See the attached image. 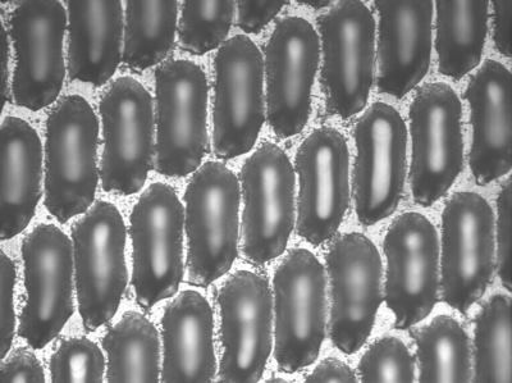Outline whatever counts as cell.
Returning a JSON list of instances; mask_svg holds the SVG:
<instances>
[{
  "instance_id": "cell-1",
  "label": "cell",
  "mask_w": 512,
  "mask_h": 383,
  "mask_svg": "<svg viewBox=\"0 0 512 383\" xmlns=\"http://www.w3.org/2000/svg\"><path fill=\"white\" fill-rule=\"evenodd\" d=\"M99 120L81 95L50 111L45 129V208L66 223L93 207L100 177Z\"/></svg>"
},
{
  "instance_id": "cell-2",
  "label": "cell",
  "mask_w": 512,
  "mask_h": 383,
  "mask_svg": "<svg viewBox=\"0 0 512 383\" xmlns=\"http://www.w3.org/2000/svg\"><path fill=\"white\" fill-rule=\"evenodd\" d=\"M240 180L223 162L194 172L185 193L187 280L208 287L227 275L239 248Z\"/></svg>"
},
{
  "instance_id": "cell-3",
  "label": "cell",
  "mask_w": 512,
  "mask_h": 383,
  "mask_svg": "<svg viewBox=\"0 0 512 383\" xmlns=\"http://www.w3.org/2000/svg\"><path fill=\"white\" fill-rule=\"evenodd\" d=\"M320 40V88L327 111L341 120L368 106L377 57V24L359 0L333 3L317 20Z\"/></svg>"
},
{
  "instance_id": "cell-4",
  "label": "cell",
  "mask_w": 512,
  "mask_h": 383,
  "mask_svg": "<svg viewBox=\"0 0 512 383\" xmlns=\"http://www.w3.org/2000/svg\"><path fill=\"white\" fill-rule=\"evenodd\" d=\"M274 355L281 372L312 366L327 335V273L317 255L291 249L273 277Z\"/></svg>"
},
{
  "instance_id": "cell-5",
  "label": "cell",
  "mask_w": 512,
  "mask_h": 383,
  "mask_svg": "<svg viewBox=\"0 0 512 383\" xmlns=\"http://www.w3.org/2000/svg\"><path fill=\"white\" fill-rule=\"evenodd\" d=\"M409 121L411 195L429 208L464 170L463 104L446 82H429L416 91Z\"/></svg>"
},
{
  "instance_id": "cell-6",
  "label": "cell",
  "mask_w": 512,
  "mask_h": 383,
  "mask_svg": "<svg viewBox=\"0 0 512 383\" xmlns=\"http://www.w3.org/2000/svg\"><path fill=\"white\" fill-rule=\"evenodd\" d=\"M241 252L262 267L286 252L296 225V172L285 150L264 141L242 164Z\"/></svg>"
},
{
  "instance_id": "cell-7",
  "label": "cell",
  "mask_w": 512,
  "mask_h": 383,
  "mask_svg": "<svg viewBox=\"0 0 512 383\" xmlns=\"http://www.w3.org/2000/svg\"><path fill=\"white\" fill-rule=\"evenodd\" d=\"M77 303L86 331L116 316L126 293L127 231L116 205L98 200L72 225Z\"/></svg>"
},
{
  "instance_id": "cell-8",
  "label": "cell",
  "mask_w": 512,
  "mask_h": 383,
  "mask_svg": "<svg viewBox=\"0 0 512 383\" xmlns=\"http://www.w3.org/2000/svg\"><path fill=\"white\" fill-rule=\"evenodd\" d=\"M408 140V126L391 104L373 103L356 121L352 194L361 225L376 226L399 208L408 173Z\"/></svg>"
},
{
  "instance_id": "cell-9",
  "label": "cell",
  "mask_w": 512,
  "mask_h": 383,
  "mask_svg": "<svg viewBox=\"0 0 512 383\" xmlns=\"http://www.w3.org/2000/svg\"><path fill=\"white\" fill-rule=\"evenodd\" d=\"M185 208L171 185L155 182L130 216L136 302L150 309L177 294L184 280Z\"/></svg>"
},
{
  "instance_id": "cell-10",
  "label": "cell",
  "mask_w": 512,
  "mask_h": 383,
  "mask_svg": "<svg viewBox=\"0 0 512 383\" xmlns=\"http://www.w3.org/2000/svg\"><path fill=\"white\" fill-rule=\"evenodd\" d=\"M442 299L468 313L491 284L496 269L495 213L475 191H456L442 213Z\"/></svg>"
},
{
  "instance_id": "cell-11",
  "label": "cell",
  "mask_w": 512,
  "mask_h": 383,
  "mask_svg": "<svg viewBox=\"0 0 512 383\" xmlns=\"http://www.w3.org/2000/svg\"><path fill=\"white\" fill-rule=\"evenodd\" d=\"M208 77L198 63L171 59L155 71L159 175L199 170L208 149Z\"/></svg>"
},
{
  "instance_id": "cell-12",
  "label": "cell",
  "mask_w": 512,
  "mask_h": 383,
  "mask_svg": "<svg viewBox=\"0 0 512 383\" xmlns=\"http://www.w3.org/2000/svg\"><path fill=\"white\" fill-rule=\"evenodd\" d=\"M386 281L383 299L397 330H408L431 316L440 299V236L419 212L392 221L383 240Z\"/></svg>"
},
{
  "instance_id": "cell-13",
  "label": "cell",
  "mask_w": 512,
  "mask_h": 383,
  "mask_svg": "<svg viewBox=\"0 0 512 383\" xmlns=\"http://www.w3.org/2000/svg\"><path fill=\"white\" fill-rule=\"evenodd\" d=\"M103 122L100 180L107 193H139L152 171L157 144L154 140L152 95L134 77H118L99 103Z\"/></svg>"
},
{
  "instance_id": "cell-14",
  "label": "cell",
  "mask_w": 512,
  "mask_h": 383,
  "mask_svg": "<svg viewBox=\"0 0 512 383\" xmlns=\"http://www.w3.org/2000/svg\"><path fill=\"white\" fill-rule=\"evenodd\" d=\"M329 337L341 353H358L376 325L383 302V263L376 244L360 232L335 236L326 255Z\"/></svg>"
},
{
  "instance_id": "cell-15",
  "label": "cell",
  "mask_w": 512,
  "mask_h": 383,
  "mask_svg": "<svg viewBox=\"0 0 512 383\" xmlns=\"http://www.w3.org/2000/svg\"><path fill=\"white\" fill-rule=\"evenodd\" d=\"M264 57L246 35L226 40L214 59V150L221 161L248 154L263 130Z\"/></svg>"
},
{
  "instance_id": "cell-16",
  "label": "cell",
  "mask_w": 512,
  "mask_h": 383,
  "mask_svg": "<svg viewBox=\"0 0 512 383\" xmlns=\"http://www.w3.org/2000/svg\"><path fill=\"white\" fill-rule=\"evenodd\" d=\"M221 364L218 381L262 380L273 348V291L262 273L237 271L218 291Z\"/></svg>"
},
{
  "instance_id": "cell-17",
  "label": "cell",
  "mask_w": 512,
  "mask_h": 383,
  "mask_svg": "<svg viewBox=\"0 0 512 383\" xmlns=\"http://www.w3.org/2000/svg\"><path fill=\"white\" fill-rule=\"evenodd\" d=\"M263 57L269 126L280 139L294 138L312 116L320 63L318 31L304 17H283L274 26Z\"/></svg>"
},
{
  "instance_id": "cell-18",
  "label": "cell",
  "mask_w": 512,
  "mask_h": 383,
  "mask_svg": "<svg viewBox=\"0 0 512 383\" xmlns=\"http://www.w3.org/2000/svg\"><path fill=\"white\" fill-rule=\"evenodd\" d=\"M25 302L18 335L32 349H44L73 314V246L52 223H40L22 241Z\"/></svg>"
},
{
  "instance_id": "cell-19",
  "label": "cell",
  "mask_w": 512,
  "mask_h": 383,
  "mask_svg": "<svg viewBox=\"0 0 512 383\" xmlns=\"http://www.w3.org/2000/svg\"><path fill=\"white\" fill-rule=\"evenodd\" d=\"M67 25V8L58 0H27L13 8L9 35L16 58L11 86L16 106L38 112L61 95Z\"/></svg>"
},
{
  "instance_id": "cell-20",
  "label": "cell",
  "mask_w": 512,
  "mask_h": 383,
  "mask_svg": "<svg viewBox=\"0 0 512 383\" xmlns=\"http://www.w3.org/2000/svg\"><path fill=\"white\" fill-rule=\"evenodd\" d=\"M299 180L297 234L313 246L337 235L350 204V153L335 127L315 129L300 144L295 157Z\"/></svg>"
},
{
  "instance_id": "cell-21",
  "label": "cell",
  "mask_w": 512,
  "mask_h": 383,
  "mask_svg": "<svg viewBox=\"0 0 512 383\" xmlns=\"http://www.w3.org/2000/svg\"><path fill=\"white\" fill-rule=\"evenodd\" d=\"M378 15V91L402 99L428 75L434 2H374Z\"/></svg>"
},
{
  "instance_id": "cell-22",
  "label": "cell",
  "mask_w": 512,
  "mask_h": 383,
  "mask_svg": "<svg viewBox=\"0 0 512 383\" xmlns=\"http://www.w3.org/2000/svg\"><path fill=\"white\" fill-rule=\"evenodd\" d=\"M512 77L509 68L488 59L466 85L472 147L469 164L479 186L502 179L511 171Z\"/></svg>"
},
{
  "instance_id": "cell-23",
  "label": "cell",
  "mask_w": 512,
  "mask_h": 383,
  "mask_svg": "<svg viewBox=\"0 0 512 383\" xmlns=\"http://www.w3.org/2000/svg\"><path fill=\"white\" fill-rule=\"evenodd\" d=\"M160 381L208 383L216 378L212 305L199 291L185 290L164 310Z\"/></svg>"
},
{
  "instance_id": "cell-24",
  "label": "cell",
  "mask_w": 512,
  "mask_h": 383,
  "mask_svg": "<svg viewBox=\"0 0 512 383\" xmlns=\"http://www.w3.org/2000/svg\"><path fill=\"white\" fill-rule=\"evenodd\" d=\"M68 76L100 88L122 61L123 6L120 0H68Z\"/></svg>"
},
{
  "instance_id": "cell-25",
  "label": "cell",
  "mask_w": 512,
  "mask_h": 383,
  "mask_svg": "<svg viewBox=\"0 0 512 383\" xmlns=\"http://www.w3.org/2000/svg\"><path fill=\"white\" fill-rule=\"evenodd\" d=\"M0 136L2 241H6L22 234L38 209L43 181V144L38 131L15 116L4 118Z\"/></svg>"
},
{
  "instance_id": "cell-26",
  "label": "cell",
  "mask_w": 512,
  "mask_h": 383,
  "mask_svg": "<svg viewBox=\"0 0 512 383\" xmlns=\"http://www.w3.org/2000/svg\"><path fill=\"white\" fill-rule=\"evenodd\" d=\"M487 0L434 2V30L440 74L463 80L482 62L488 36Z\"/></svg>"
},
{
  "instance_id": "cell-27",
  "label": "cell",
  "mask_w": 512,
  "mask_h": 383,
  "mask_svg": "<svg viewBox=\"0 0 512 383\" xmlns=\"http://www.w3.org/2000/svg\"><path fill=\"white\" fill-rule=\"evenodd\" d=\"M109 383H157L162 377L157 328L141 313L128 310L103 339Z\"/></svg>"
},
{
  "instance_id": "cell-28",
  "label": "cell",
  "mask_w": 512,
  "mask_h": 383,
  "mask_svg": "<svg viewBox=\"0 0 512 383\" xmlns=\"http://www.w3.org/2000/svg\"><path fill=\"white\" fill-rule=\"evenodd\" d=\"M420 383L473 381L468 332L456 318L440 314L414 334Z\"/></svg>"
},
{
  "instance_id": "cell-29",
  "label": "cell",
  "mask_w": 512,
  "mask_h": 383,
  "mask_svg": "<svg viewBox=\"0 0 512 383\" xmlns=\"http://www.w3.org/2000/svg\"><path fill=\"white\" fill-rule=\"evenodd\" d=\"M178 2H126L123 63L130 70L144 71L162 63L175 44Z\"/></svg>"
},
{
  "instance_id": "cell-30",
  "label": "cell",
  "mask_w": 512,
  "mask_h": 383,
  "mask_svg": "<svg viewBox=\"0 0 512 383\" xmlns=\"http://www.w3.org/2000/svg\"><path fill=\"white\" fill-rule=\"evenodd\" d=\"M474 373L478 383L512 382L511 298L496 293L475 317Z\"/></svg>"
},
{
  "instance_id": "cell-31",
  "label": "cell",
  "mask_w": 512,
  "mask_h": 383,
  "mask_svg": "<svg viewBox=\"0 0 512 383\" xmlns=\"http://www.w3.org/2000/svg\"><path fill=\"white\" fill-rule=\"evenodd\" d=\"M233 0H186L178 18V40L192 56L219 49L230 34L235 16Z\"/></svg>"
},
{
  "instance_id": "cell-32",
  "label": "cell",
  "mask_w": 512,
  "mask_h": 383,
  "mask_svg": "<svg viewBox=\"0 0 512 383\" xmlns=\"http://www.w3.org/2000/svg\"><path fill=\"white\" fill-rule=\"evenodd\" d=\"M359 381L364 383H413L416 362L408 345L396 336L374 341L361 357Z\"/></svg>"
},
{
  "instance_id": "cell-33",
  "label": "cell",
  "mask_w": 512,
  "mask_h": 383,
  "mask_svg": "<svg viewBox=\"0 0 512 383\" xmlns=\"http://www.w3.org/2000/svg\"><path fill=\"white\" fill-rule=\"evenodd\" d=\"M49 368L54 383H102L105 359L88 337H68L54 351Z\"/></svg>"
},
{
  "instance_id": "cell-34",
  "label": "cell",
  "mask_w": 512,
  "mask_h": 383,
  "mask_svg": "<svg viewBox=\"0 0 512 383\" xmlns=\"http://www.w3.org/2000/svg\"><path fill=\"white\" fill-rule=\"evenodd\" d=\"M495 216L496 269L502 285L511 291V179L501 186Z\"/></svg>"
},
{
  "instance_id": "cell-35",
  "label": "cell",
  "mask_w": 512,
  "mask_h": 383,
  "mask_svg": "<svg viewBox=\"0 0 512 383\" xmlns=\"http://www.w3.org/2000/svg\"><path fill=\"white\" fill-rule=\"evenodd\" d=\"M0 316H2V360L11 351L16 335V264L2 250L0 255Z\"/></svg>"
},
{
  "instance_id": "cell-36",
  "label": "cell",
  "mask_w": 512,
  "mask_h": 383,
  "mask_svg": "<svg viewBox=\"0 0 512 383\" xmlns=\"http://www.w3.org/2000/svg\"><path fill=\"white\" fill-rule=\"evenodd\" d=\"M2 383H43L45 373L43 364L32 351L17 349L3 359L0 367Z\"/></svg>"
},
{
  "instance_id": "cell-37",
  "label": "cell",
  "mask_w": 512,
  "mask_h": 383,
  "mask_svg": "<svg viewBox=\"0 0 512 383\" xmlns=\"http://www.w3.org/2000/svg\"><path fill=\"white\" fill-rule=\"evenodd\" d=\"M288 2L281 0H242L237 2V26L246 34H259L280 15Z\"/></svg>"
},
{
  "instance_id": "cell-38",
  "label": "cell",
  "mask_w": 512,
  "mask_h": 383,
  "mask_svg": "<svg viewBox=\"0 0 512 383\" xmlns=\"http://www.w3.org/2000/svg\"><path fill=\"white\" fill-rule=\"evenodd\" d=\"M511 13L510 0L492 3L493 43L497 52L506 58L511 57Z\"/></svg>"
},
{
  "instance_id": "cell-39",
  "label": "cell",
  "mask_w": 512,
  "mask_h": 383,
  "mask_svg": "<svg viewBox=\"0 0 512 383\" xmlns=\"http://www.w3.org/2000/svg\"><path fill=\"white\" fill-rule=\"evenodd\" d=\"M358 376L350 366L336 358L322 360L305 378L308 383H356Z\"/></svg>"
},
{
  "instance_id": "cell-40",
  "label": "cell",
  "mask_w": 512,
  "mask_h": 383,
  "mask_svg": "<svg viewBox=\"0 0 512 383\" xmlns=\"http://www.w3.org/2000/svg\"><path fill=\"white\" fill-rule=\"evenodd\" d=\"M3 49H4V61H3V99L4 103L11 99V86H9V39L6 27H3Z\"/></svg>"
},
{
  "instance_id": "cell-41",
  "label": "cell",
  "mask_w": 512,
  "mask_h": 383,
  "mask_svg": "<svg viewBox=\"0 0 512 383\" xmlns=\"http://www.w3.org/2000/svg\"><path fill=\"white\" fill-rule=\"evenodd\" d=\"M306 6L313 7L315 9L328 8L332 6V2H305Z\"/></svg>"
},
{
  "instance_id": "cell-42",
  "label": "cell",
  "mask_w": 512,
  "mask_h": 383,
  "mask_svg": "<svg viewBox=\"0 0 512 383\" xmlns=\"http://www.w3.org/2000/svg\"><path fill=\"white\" fill-rule=\"evenodd\" d=\"M267 382H273V383H277V382H287L286 380H283V378H269V380H267Z\"/></svg>"
}]
</instances>
